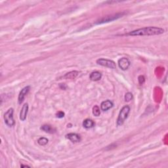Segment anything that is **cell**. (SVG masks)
<instances>
[{
	"label": "cell",
	"instance_id": "cell-6",
	"mask_svg": "<svg viewBox=\"0 0 168 168\" xmlns=\"http://www.w3.org/2000/svg\"><path fill=\"white\" fill-rule=\"evenodd\" d=\"M118 66L122 70H127L130 66L129 60L126 57L121 58L118 61Z\"/></svg>",
	"mask_w": 168,
	"mask_h": 168
},
{
	"label": "cell",
	"instance_id": "cell-16",
	"mask_svg": "<svg viewBox=\"0 0 168 168\" xmlns=\"http://www.w3.org/2000/svg\"><path fill=\"white\" fill-rule=\"evenodd\" d=\"M93 115L95 116H99L101 114L100 109H99V107L98 106H97V105L93 107Z\"/></svg>",
	"mask_w": 168,
	"mask_h": 168
},
{
	"label": "cell",
	"instance_id": "cell-4",
	"mask_svg": "<svg viewBox=\"0 0 168 168\" xmlns=\"http://www.w3.org/2000/svg\"><path fill=\"white\" fill-rule=\"evenodd\" d=\"M97 64L99 65H101L102 66H105L109 68H112V69H115L116 68V64L113 61L111 60L106 59H99L97 60Z\"/></svg>",
	"mask_w": 168,
	"mask_h": 168
},
{
	"label": "cell",
	"instance_id": "cell-5",
	"mask_svg": "<svg viewBox=\"0 0 168 168\" xmlns=\"http://www.w3.org/2000/svg\"><path fill=\"white\" fill-rule=\"evenodd\" d=\"M124 15H125V13H121L116 14V15H114L107 16L104 17V18H102V19H101L100 21H99L97 22H96V24H103V23H106V22H109L115 21V20L120 18V17H122Z\"/></svg>",
	"mask_w": 168,
	"mask_h": 168
},
{
	"label": "cell",
	"instance_id": "cell-18",
	"mask_svg": "<svg viewBox=\"0 0 168 168\" xmlns=\"http://www.w3.org/2000/svg\"><path fill=\"white\" fill-rule=\"evenodd\" d=\"M138 81H139V83L141 85H143L144 83V81H145V78H144V76H139L138 77Z\"/></svg>",
	"mask_w": 168,
	"mask_h": 168
},
{
	"label": "cell",
	"instance_id": "cell-10",
	"mask_svg": "<svg viewBox=\"0 0 168 168\" xmlns=\"http://www.w3.org/2000/svg\"><path fill=\"white\" fill-rule=\"evenodd\" d=\"M113 102L110 100H107L103 102H102L101 104V109L105 112V111L109 110L111 108L113 107Z\"/></svg>",
	"mask_w": 168,
	"mask_h": 168
},
{
	"label": "cell",
	"instance_id": "cell-7",
	"mask_svg": "<svg viewBox=\"0 0 168 168\" xmlns=\"http://www.w3.org/2000/svg\"><path fill=\"white\" fill-rule=\"evenodd\" d=\"M30 89V86H26V87H24L23 89L21 91V92H20V93H19V99H18L19 104H21L22 102L24 101L25 97H26V95H27V93L29 92Z\"/></svg>",
	"mask_w": 168,
	"mask_h": 168
},
{
	"label": "cell",
	"instance_id": "cell-2",
	"mask_svg": "<svg viewBox=\"0 0 168 168\" xmlns=\"http://www.w3.org/2000/svg\"><path fill=\"white\" fill-rule=\"evenodd\" d=\"M130 112V107L128 105H126L121 109L119 113L118 117L117 119V126H120L124 123L126 119L127 118Z\"/></svg>",
	"mask_w": 168,
	"mask_h": 168
},
{
	"label": "cell",
	"instance_id": "cell-11",
	"mask_svg": "<svg viewBox=\"0 0 168 168\" xmlns=\"http://www.w3.org/2000/svg\"><path fill=\"white\" fill-rule=\"evenodd\" d=\"M102 78V74L101 72H98V71H95V72H93L89 76V78L91 80L96 81L100 80Z\"/></svg>",
	"mask_w": 168,
	"mask_h": 168
},
{
	"label": "cell",
	"instance_id": "cell-13",
	"mask_svg": "<svg viewBox=\"0 0 168 168\" xmlns=\"http://www.w3.org/2000/svg\"><path fill=\"white\" fill-rule=\"evenodd\" d=\"M78 74H79V72H78V71H76V70H74V71H72V72L66 73V74L63 76V78L72 79L76 78V77L78 76Z\"/></svg>",
	"mask_w": 168,
	"mask_h": 168
},
{
	"label": "cell",
	"instance_id": "cell-14",
	"mask_svg": "<svg viewBox=\"0 0 168 168\" xmlns=\"http://www.w3.org/2000/svg\"><path fill=\"white\" fill-rule=\"evenodd\" d=\"M83 126L86 129H91L95 126V122L91 119H85L83 122Z\"/></svg>",
	"mask_w": 168,
	"mask_h": 168
},
{
	"label": "cell",
	"instance_id": "cell-15",
	"mask_svg": "<svg viewBox=\"0 0 168 168\" xmlns=\"http://www.w3.org/2000/svg\"><path fill=\"white\" fill-rule=\"evenodd\" d=\"M48 142H49V140L45 137H40L38 140V143L41 146H45L48 143Z\"/></svg>",
	"mask_w": 168,
	"mask_h": 168
},
{
	"label": "cell",
	"instance_id": "cell-17",
	"mask_svg": "<svg viewBox=\"0 0 168 168\" xmlns=\"http://www.w3.org/2000/svg\"><path fill=\"white\" fill-rule=\"evenodd\" d=\"M124 98H125V101L126 102H129L133 99V94L130 92H128L126 93Z\"/></svg>",
	"mask_w": 168,
	"mask_h": 168
},
{
	"label": "cell",
	"instance_id": "cell-12",
	"mask_svg": "<svg viewBox=\"0 0 168 168\" xmlns=\"http://www.w3.org/2000/svg\"><path fill=\"white\" fill-rule=\"evenodd\" d=\"M40 129L42 131H44V132L48 133H54L56 132L55 128H54L51 126H50V125H47V124H45V125H44V126H42Z\"/></svg>",
	"mask_w": 168,
	"mask_h": 168
},
{
	"label": "cell",
	"instance_id": "cell-3",
	"mask_svg": "<svg viewBox=\"0 0 168 168\" xmlns=\"http://www.w3.org/2000/svg\"><path fill=\"white\" fill-rule=\"evenodd\" d=\"M13 109H9L5 113L4 118L5 124L9 127H12L15 124V122L13 119Z\"/></svg>",
	"mask_w": 168,
	"mask_h": 168
},
{
	"label": "cell",
	"instance_id": "cell-8",
	"mask_svg": "<svg viewBox=\"0 0 168 168\" xmlns=\"http://www.w3.org/2000/svg\"><path fill=\"white\" fill-rule=\"evenodd\" d=\"M66 138L69 139L70 141H71L73 143H79V142L81 141V137L77 133H68L66 135Z\"/></svg>",
	"mask_w": 168,
	"mask_h": 168
},
{
	"label": "cell",
	"instance_id": "cell-1",
	"mask_svg": "<svg viewBox=\"0 0 168 168\" xmlns=\"http://www.w3.org/2000/svg\"><path fill=\"white\" fill-rule=\"evenodd\" d=\"M164 33V30L162 28L149 26L135 30L127 34V36H150L155 35H160Z\"/></svg>",
	"mask_w": 168,
	"mask_h": 168
},
{
	"label": "cell",
	"instance_id": "cell-19",
	"mask_svg": "<svg viewBox=\"0 0 168 168\" xmlns=\"http://www.w3.org/2000/svg\"><path fill=\"white\" fill-rule=\"evenodd\" d=\"M56 117L59 118H63L64 115H65V114L64 112H62V111H59V112H58L57 113H56Z\"/></svg>",
	"mask_w": 168,
	"mask_h": 168
},
{
	"label": "cell",
	"instance_id": "cell-9",
	"mask_svg": "<svg viewBox=\"0 0 168 168\" xmlns=\"http://www.w3.org/2000/svg\"><path fill=\"white\" fill-rule=\"evenodd\" d=\"M28 112V104L27 103H25L23 106H22L21 113H20V119H21V121H24L26 118Z\"/></svg>",
	"mask_w": 168,
	"mask_h": 168
}]
</instances>
